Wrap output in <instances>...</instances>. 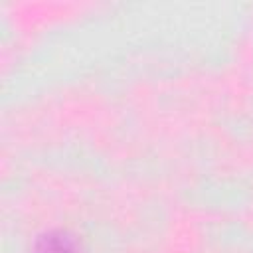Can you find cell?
Instances as JSON below:
<instances>
[{
    "instance_id": "1",
    "label": "cell",
    "mask_w": 253,
    "mask_h": 253,
    "mask_svg": "<svg viewBox=\"0 0 253 253\" xmlns=\"http://www.w3.org/2000/svg\"><path fill=\"white\" fill-rule=\"evenodd\" d=\"M40 253H75L73 239L63 233H49L43 235L38 243Z\"/></svg>"
}]
</instances>
